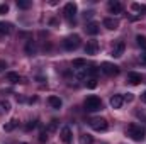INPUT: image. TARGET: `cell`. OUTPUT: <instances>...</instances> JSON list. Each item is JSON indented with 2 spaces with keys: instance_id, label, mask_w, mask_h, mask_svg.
<instances>
[{
  "instance_id": "obj_1",
  "label": "cell",
  "mask_w": 146,
  "mask_h": 144,
  "mask_svg": "<svg viewBox=\"0 0 146 144\" xmlns=\"http://www.w3.org/2000/svg\"><path fill=\"white\" fill-rule=\"evenodd\" d=\"M126 134H127L133 141L141 143V141H145L146 131H145V127H141L139 124H129L127 129H126Z\"/></svg>"
},
{
  "instance_id": "obj_2",
  "label": "cell",
  "mask_w": 146,
  "mask_h": 144,
  "mask_svg": "<svg viewBox=\"0 0 146 144\" xmlns=\"http://www.w3.org/2000/svg\"><path fill=\"white\" fill-rule=\"evenodd\" d=\"M83 107L87 112H97L102 108V100L97 97V95H88L83 102Z\"/></svg>"
},
{
  "instance_id": "obj_3",
  "label": "cell",
  "mask_w": 146,
  "mask_h": 144,
  "mask_svg": "<svg viewBox=\"0 0 146 144\" xmlns=\"http://www.w3.org/2000/svg\"><path fill=\"white\" fill-rule=\"evenodd\" d=\"M80 42H82V39H80L78 34H70V36L65 37L63 46H65V49H66V51H75V49L80 46Z\"/></svg>"
},
{
  "instance_id": "obj_4",
  "label": "cell",
  "mask_w": 146,
  "mask_h": 144,
  "mask_svg": "<svg viewBox=\"0 0 146 144\" xmlns=\"http://www.w3.org/2000/svg\"><path fill=\"white\" fill-rule=\"evenodd\" d=\"M90 127H92L94 131H97V132H104V131L109 129V122H107V119H104V117H94V119L90 120Z\"/></svg>"
},
{
  "instance_id": "obj_5",
  "label": "cell",
  "mask_w": 146,
  "mask_h": 144,
  "mask_svg": "<svg viewBox=\"0 0 146 144\" xmlns=\"http://www.w3.org/2000/svg\"><path fill=\"white\" fill-rule=\"evenodd\" d=\"M76 10H78L76 3H75V2H68V3H65V7H63V15L66 17V20L72 22L73 19H75V15H76Z\"/></svg>"
},
{
  "instance_id": "obj_6",
  "label": "cell",
  "mask_w": 146,
  "mask_h": 144,
  "mask_svg": "<svg viewBox=\"0 0 146 144\" xmlns=\"http://www.w3.org/2000/svg\"><path fill=\"white\" fill-rule=\"evenodd\" d=\"M100 70L104 75H107V76H115L117 73H119V66H115L114 63H110V61H104L102 65H100Z\"/></svg>"
},
{
  "instance_id": "obj_7",
  "label": "cell",
  "mask_w": 146,
  "mask_h": 144,
  "mask_svg": "<svg viewBox=\"0 0 146 144\" xmlns=\"http://www.w3.org/2000/svg\"><path fill=\"white\" fill-rule=\"evenodd\" d=\"M124 49H126V42H124L122 39H119V41H115V42H114L110 54H112L114 58H121V56L124 54Z\"/></svg>"
},
{
  "instance_id": "obj_8",
  "label": "cell",
  "mask_w": 146,
  "mask_h": 144,
  "mask_svg": "<svg viewBox=\"0 0 146 144\" xmlns=\"http://www.w3.org/2000/svg\"><path fill=\"white\" fill-rule=\"evenodd\" d=\"M97 53H99V42H97L95 39L87 41V44H85V54L94 56V54H97Z\"/></svg>"
},
{
  "instance_id": "obj_9",
  "label": "cell",
  "mask_w": 146,
  "mask_h": 144,
  "mask_svg": "<svg viewBox=\"0 0 146 144\" xmlns=\"http://www.w3.org/2000/svg\"><path fill=\"white\" fill-rule=\"evenodd\" d=\"M7 81L12 83V85H17V83H26V78H22L19 73H14V71H9L7 73Z\"/></svg>"
},
{
  "instance_id": "obj_10",
  "label": "cell",
  "mask_w": 146,
  "mask_h": 144,
  "mask_svg": "<svg viewBox=\"0 0 146 144\" xmlns=\"http://www.w3.org/2000/svg\"><path fill=\"white\" fill-rule=\"evenodd\" d=\"M107 9H109L110 14H121V12L124 10L122 3H121V2H117V0H110L109 3H107Z\"/></svg>"
},
{
  "instance_id": "obj_11",
  "label": "cell",
  "mask_w": 146,
  "mask_h": 144,
  "mask_svg": "<svg viewBox=\"0 0 146 144\" xmlns=\"http://www.w3.org/2000/svg\"><path fill=\"white\" fill-rule=\"evenodd\" d=\"M60 136H61V141H63L65 144H72L73 134H72V129H70L68 126H65V127L61 129V132H60Z\"/></svg>"
},
{
  "instance_id": "obj_12",
  "label": "cell",
  "mask_w": 146,
  "mask_h": 144,
  "mask_svg": "<svg viewBox=\"0 0 146 144\" xmlns=\"http://www.w3.org/2000/svg\"><path fill=\"white\" fill-rule=\"evenodd\" d=\"M141 81H143V75H141V73H136V71L127 73V83H131V85H139Z\"/></svg>"
},
{
  "instance_id": "obj_13",
  "label": "cell",
  "mask_w": 146,
  "mask_h": 144,
  "mask_svg": "<svg viewBox=\"0 0 146 144\" xmlns=\"http://www.w3.org/2000/svg\"><path fill=\"white\" fill-rule=\"evenodd\" d=\"M85 31H87L90 36H97V34L100 32V26H99L97 22H88L87 27H85Z\"/></svg>"
},
{
  "instance_id": "obj_14",
  "label": "cell",
  "mask_w": 146,
  "mask_h": 144,
  "mask_svg": "<svg viewBox=\"0 0 146 144\" xmlns=\"http://www.w3.org/2000/svg\"><path fill=\"white\" fill-rule=\"evenodd\" d=\"M104 27H107L110 31H115L119 27V20L114 17H107V19H104Z\"/></svg>"
},
{
  "instance_id": "obj_15",
  "label": "cell",
  "mask_w": 146,
  "mask_h": 144,
  "mask_svg": "<svg viewBox=\"0 0 146 144\" xmlns=\"http://www.w3.org/2000/svg\"><path fill=\"white\" fill-rule=\"evenodd\" d=\"M122 104H124L122 95H112V97H110V107L112 108H121Z\"/></svg>"
},
{
  "instance_id": "obj_16",
  "label": "cell",
  "mask_w": 146,
  "mask_h": 144,
  "mask_svg": "<svg viewBox=\"0 0 146 144\" xmlns=\"http://www.w3.org/2000/svg\"><path fill=\"white\" fill-rule=\"evenodd\" d=\"M14 31V26L10 22H0V36H9Z\"/></svg>"
},
{
  "instance_id": "obj_17",
  "label": "cell",
  "mask_w": 146,
  "mask_h": 144,
  "mask_svg": "<svg viewBox=\"0 0 146 144\" xmlns=\"http://www.w3.org/2000/svg\"><path fill=\"white\" fill-rule=\"evenodd\" d=\"M48 104L51 105L53 108H61V105H63V102H61V98L60 97H56V95H51V97H48Z\"/></svg>"
},
{
  "instance_id": "obj_18",
  "label": "cell",
  "mask_w": 146,
  "mask_h": 144,
  "mask_svg": "<svg viewBox=\"0 0 146 144\" xmlns=\"http://www.w3.org/2000/svg\"><path fill=\"white\" fill-rule=\"evenodd\" d=\"M10 102L9 100H5V98H0V115H3V114H7V112H10Z\"/></svg>"
},
{
  "instance_id": "obj_19",
  "label": "cell",
  "mask_w": 146,
  "mask_h": 144,
  "mask_svg": "<svg viewBox=\"0 0 146 144\" xmlns=\"http://www.w3.org/2000/svg\"><path fill=\"white\" fill-rule=\"evenodd\" d=\"M82 68H87V61H85L83 58L73 59V70H82Z\"/></svg>"
},
{
  "instance_id": "obj_20",
  "label": "cell",
  "mask_w": 146,
  "mask_h": 144,
  "mask_svg": "<svg viewBox=\"0 0 146 144\" xmlns=\"http://www.w3.org/2000/svg\"><path fill=\"white\" fill-rule=\"evenodd\" d=\"M131 9H133V10H136V12H138V14H141V15L146 12V5H145V3H133V5H131Z\"/></svg>"
},
{
  "instance_id": "obj_21",
  "label": "cell",
  "mask_w": 146,
  "mask_h": 144,
  "mask_svg": "<svg viewBox=\"0 0 146 144\" xmlns=\"http://www.w3.org/2000/svg\"><path fill=\"white\" fill-rule=\"evenodd\" d=\"M26 53H27L29 56H33V54H36V44H34L33 41H29V42L26 44Z\"/></svg>"
},
{
  "instance_id": "obj_22",
  "label": "cell",
  "mask_w": 146,
  "mask_h": 144,
  "mask_svg": "<svg viewBox=\"0 0 146 144\" xmlns=\"http://www.w3.org/2000/svg\"><path fill=\"white\" fill-rule=\"evenodd\" d=\"M17 124H19V122H17V119H12L10 122H7V124L3 126V129H5L7 132H10V131H14V129L17 127Z\"/></svg>"
},
{
  "instance_id": "obj_23",
  "label": "cell",
  "mask_w": 146,
  "mask_h": 144,
  "mask_svg": "<svg viewBox=\"0 0 146 144\" xmlns=\"http://www.w3.org/2000/svg\"><path fill=\"white\" fill-rule=\"evenodd\" d=\"M80 144H94V137L90 134H82L80 136Z\"/></svg>"
},
{
  "instance_id": "obj_24",
  "label": "cell",
  "mask_w": 146,
  "mask_h": 144,
  "mask_svg": "<svg viewBox=\"0 0 146 144\" xmlns=\"http://www.w3.org/2000/svg\"><path fill=\"white\" fill-rule=\"evenodd\" d=\"M31 5H33L31 0H17V7H19V9H24V10H26V9H29Z\"/></svg>"
},
{
  "instance_id": "obj_25",
  "label": "cell",
  "mask_w": 146,
  "mask_h": 144,
  "mask_svg": "<svg viewBox=\"0 0 146 144\" xmlns=\"http://www.w3.org/2000/svg\"><path fill=\"white\" fill-rule=\"evenodd\" d=\"M136 42H138V46H139V48L146 49V36H141V34H138V36H136Z\"/></svg>"
},
{
  "instance_id": "obj_26",
  "label": "cell",
  "mask_w": 146,
  "mask_h": 144,
  "mask_svg": "<svg viewBox=\"0 0 146 144\" xmlns=\"http://www.w3.org/2000/svg\"><path fill=\"white\" fill-rule=\"evenodd\" d=\"M73 71H75V76H76V78H80V80L87 76V68H82V70H73Z\"/></svg>"
},
{
  "instance_id": "obj_27",
  "label": "cell",
  "mask_w": 146,
  "mask_h": 144,
  "mask_svg": "<svg viewBox=\"0 0 146 144\" xmlns=\"http://www.w3.org/2000/svg\"><path fill=\"white\" fill-rule=\"evenodd\" d=\"M87 81H88V83H87L88 88H95V87H97V80H95V78H88Z\"/></svg>"
},
{
  "instance_id": "obj_28",
  "label": "cell",
  "mask_w": 146,
  "mask_h": 144,
  "mask_svg": "<svg viewBox=\"0 0 146 144\" xmlns=\"http://www.w3.org/2000/svg\"><path fill=\"white\" fill-rule=\"evenodd\" d=\"M7 12H9V5L7 3H0V15H3Z\"/></svg>"
},
{
  "instance_id": "obj_29",
  "label": "cell",
  "mask_w": 146,
  "mask_h": 144,
  "mask_svg": "<svg viewBox=\"0 0 146 144\" xmlns=\"http://www.w3.org/2000/svg\"><path fill=\"white\" fill-rule=\"evenodd\" d=\"M139 63H141V65H145V66H146V51H145V53H141V54H139Z\"/></svg>"
},
{
  "instance_id": "obj_30",
  "label": "cell",
  "mask_w": 146,
  "mask_h": 144,
  "mask_svg": "<svg viewBox=\"0 0 146 144\" xmlns=\"http://www.w3.org/2000/svg\"><path fill=\"white\" fill-rule=\"evenodd\" d=\"M122 98H124V102H133V98H134V97H133V93H126Z\"/></svg>"
},
{
  "instance_id": "obj_31",
  "label": "cell",
  "mask_w": 146,
  "mask_h": 144,
  "mask_svg": "<svg viewBox=\"0 0 146 144\" xmlns=\"http://www.w3.org/2000/svg\"><path fill=\"white\" fill-rule=\"evenodd\" d=\"M36 127V120H31L27 126H26V131H31V129H34Z\"/></svg>"
},
{
  "instance_id": "obj_32",
  "label": "cell",
  "mask_w": 146,
  "mask_h": 144,
  "mask_svg": "<svg viewBox=\"0 0 146 144\" xmlns=\"http://www.w3.org/2000/svg\"><path fill=\"white\" fill-rule=\"evenodd\" d=\"M56 124H58V120H53V122H51V126H49V129H48V131H49V132H51V131H54V129H56Z\"/></svg>"
},
{
  "instance_id": "obj_33",
  "label": "cell",
  "mask_w": 146,
  "mask_h": 144,
  "mask_svg": "<svg viewBox=\"0 0 146 144\" xmlns=\"http://www.w3.org/2000/svg\"><path fill=\"white\" fill-rule=\"evenodd\" d=\"M46 139H48V136H46V132H41V134H39V141H41V143H44Z\"/></svg>"
},
{
  "instance_id": "obj_34",
  "label": "cell",
  "mask_w": 146,
  "mask_h": 144,
  "mask_svg": "<svg viewBox=\"0 0 146 144\" xmlns=\"http://www.w3.org/2000/svg\"><path fill=\"white\" fill-rule=\"evenodd\" d=\"M5 68H7V63H5L3 59H0V71H2V70H5Z\"/></svg>"
},
{
  "instance_id": "obj_35",
  "label": "cell",
  "mask_w": 146,
  "mask_h": 144,
  "mask_svg": "<svg viewBox=\"0 0 146 144\" xmlns=\"http://www.w3.org/2000/svg\"><path fill=\"white\" fill-rule=\"evenodd\" d=\"M141 102H143V104H146V92H143V93H141Z\"/></svg>"
},
{
  "instance_id": "obj_36",
  "label": "cell",
  "mask_w": 146,
  "mask_h": 144,
  "mask_svg": "<svg viewBox=\"0 0 146 144\" xmlns=\"http://www.w3.org/2000/svg\"><path fill=\"white\" fill-rule=\"evenodd\" d=\"M22 144H26V143H22Z\"/></svg>"
}]
</instances>
